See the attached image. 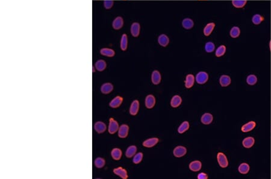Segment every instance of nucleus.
<instances>
[{
	"mask_svg": "<svg viewBox=\"0 0 271 179\" xmlns=\"http://www.w3.org/2000/svg\"><path fill=\"white\" fill-rule=\"evenodd\" d=\"M181 103H182L181 97L179 95H174L171 99V105L174 108H176L181 105Z\"/></svg>",
	"mask_w": 271,
	"mask_h": 179,
	"instance_id": "obj_23",
	"label": "nucleus"
},
{
	"mask_svg": "<svg viewBox=\"0 0 271 179\" xmlns=\"http://www.w3.org/2000/svg\"><path fill=\"white\" fill-rule=\"evenodd\" d=\"M120 48L122 51H126L128 48V36L126 34H123L120 41Z\"/></svg>",
	"mask_w": 271,
	"mask_h": 179,
	"instance_id": "obj_28",
	"label": "nucleus"
},
{
	"mask_svg": "<svg viewBox=\"0 0 271 179\" xmlns=\"http://www.w3.org/2000/svg\"><path fill=\"white\" fill-rule=\"evenodd\" d=\"M162 80V76L158 71L154 70L151 74V81L155 85L159 84Z\"/></svg>",
	"mask_w": 271,
	"mask_h": 179,
	"instance_id": "obj_15",
	"label": "nucleus"
},
{
	"mask_svg": "<svg viewBox=\"0 0 271 179\" xmlns=\"http://www.w3.org/2000/svg\"><path fill=\"white\" fill-rule=\"evenodd\" d=\"M217 160L219 166L222 168H227L229 166V161L226 156L222 152H219L217 154Z\"/></svg>",
	"mask_w": 271,
	"mask_h": 179,
	"instance_id": "obj_2",
	"label": "nucleus"
},
{
	"mask_svg": "<svg viewBox=\"0 0 271 179\" xmlns=\"http://www.w3.org/2000/svg\"><path fill=\"white\" fill-rule=\"evenodd\" d=\"M136 151H137L136 146L135 145L130 146L127 148V150L125 152V156L128 158H131L135 155Z\"/></svg>",
	"mask_w": 271,
	"mask_h": 179,
	"instance_id": "obj_30",
	"label": "nucleus"
},
{
	"mask_svg": "<svg viewBox=\"0 0 271 179\" xmlns=\"http://www.w3.org/2000/svg\"><path fill=\"white\" fill-rule=\"evenodd\" d=\"M197 178L198 179H208V176L205 172H201L198 174Z\"/></svg>",
	"mask_w": 271,
	"mask_h": 179,
	"instance_id": "obj_42",
	"label": "nucleus"
},
{
	"mask_svg": "<svg viewBox=\"0 0 271 179\" xmlns=\"http://www.w3.org/2000/svg\"><path fill=\"white\" fill-rule=\"evenodd\" d=\"M114 1L112 0H105L103 2V5L106 10H109L113 6Z\"/></svg>",
	"mask_w": 271,
	"mask_h": 179,
	"instance_id": "obj_41",
	"label": "nucleus"
},
{
	"mask_svg": "<svg viewBox=\"0 0 271 179\" xmlns=\"http://www.w3.org/2000/svg\"><path fill=\"white\" fill-rule=\"evenodd\" d=\"M182 26L184 29L186 30H190L192 29L193 27L194 26V22L190 18H184L182 21Z\"/></svg>",
	"mask_w": 271,
	"mask_h": 179,
	"instance_id": "obj_22",
	"label": "nucleus"
},
{
	"mask_svg": "<svg viewBox=\"0 0 271 179\" xmlns=\"http://www.w3.org/2000/svg\"><path fill=\"white\" fill-rule=\"evenodd\" d=\"M113 171L116 175L119 176L122 179H127L128 177L127 170L122 167H118L115 168Z\"/></svg>",
	"mask_w": 271,
	"mask_h": 179,
	"instance_id": "obj_11",
	"label": "nucleus"
},
{
	"mask_svg": "<svg viewBox=\"0 0 271 179\" xmlns=\"http://www.w3.org/2000/svg\"><path fill=\"white\" fill-rule=\"evenodd\" d=\"M119 128V126L118 123L113 118H110L109 119V124L108 127L109 133L111 135H113L117 132V131H118Z\"/></svg>",
	"mask_w": 271,
	"mask_h": 179,
	"instance_id": "obj_1",
	"label": "nucleus"
},
{
	"mask_svg": "<svg viewBox=\"0 0 271 179\" xmlns=\"http://www.w3.org/2000/svg\"><path fill=\"white\" fill-rule=\"evenodd\" d=\"M129 132V127L127 124H122L119 127L118 130V136L121 138L127 137Z\"/></svg>",
	"mask_w": 271,
	"mask_h": 179,
	"instance_id": "obj_7",
	"label": "nucleus"
},
{
	"mask_svg": "<svg viewBox=\"0 0 271 179\" xmlns=\"http://www.w3.org/2000/svg\"><path fill=\"white\" fill-rule=\"evenodd\" d=\"M189 123L188 121H184L183 123H181V124L179 126L178 128V132L180 134H183L184 132H186L188 129L189 128Z\"/></svg>",
	"mask_w": 271,
	"mask_h": 179,
	"instance_id": "obj_34",
	"label": "nucleus"
},
{
	"mask_svg": "<svg viewBox=\"0 0 271 179\" xmlns=\"http://www.w3.org/2000/svg\"><path fill=\"white\" fill-rule=\"evenodd\" d=\"M158 43L160 45L166 47L169 43V38L165 34H162L158 37Z\"/></svg>",
	"mask_w": 271,
	"mask_h": 179,
	"instance_id": "obj_13",
	"label": "nucleus"
},
{
	"mask_svg": "<svg viewBox=\"0 0 271 179\" xmlns=\"http://www.w3.org/2000/svg\"><path fill=\"white\" fill-rule=\"evenodd\" d=\"M201 167H202V163L199 160L192 161L189 164V169L193 172L199 171L201 169Z\"/></svg>",
	"mask_w": 271,
	"mask_h": 179,
	"instance_id": "obj_21",
	"label": "nucleus"
},
{
	"mask_svg": "<svg viewBox=\"0 0 271 179\" xmlns=\"http://www.w3.org/2000/svg\"><path fill=\"white\" fill-rule=\"evenodd\" d=\"M263 21L264 18L259 14H255L252 18V22L255 25H259Z\"/></svg>",
	"mask_w": 271,
	"mask_h": 179,
	"instance_id": "obj_37",
	"label": "nucleus"
},
{
	"mask_svg": "<svg viewBox=\"0 0 271 179\" xmlns=\"http://www.w3.org/2000/svg\"><path fill=\"white\" fill-rule=\"evenodd\" d=\"M156 98L154 95H148L145 98V106L148 109H152L156 105Z\"/></svg>",
	"mask_w": 271,
	"mask_h": 179,
	"instance_id": "obj_8",
	"label": "nucleus"
},
{
	"mask_svg": "<svg viewBox=\"0 0 271 179\" xmlns=\"http://www.w3.org/2000/svg\"><path fill=\"white\" fill-rule=\"evenodd\" d=\"M230 36L232 38H238L240 34V29L239 27L234 26L231 28L229 32Z\"/></svg>",
	"mask_w": 271,
	"mask_h": 179,
	"instance_id": "obj_32",
	"label": "nucleus"
},
{
	"mask_svg": "<svg viewBox=\"0 0 271 179\" xmlns=\"http://www.w3.org/2000/svg\"><path fill=\"white\" fill-rule=\"evenodd\" d=\"M187 153L186 148L183 146H177L175 148L173 151L174 156L176 158H181L184 156Z\"/></svg>",
	"mask_w": 271,
	"mask_h": 179,
	"instance_id": "obj_5",
	"label": "nucleus"
},
{
	"mask_svg": "<svg viewBox=\"0 0 271 179\" xmlns=\"http://www.w3.org/2000/svg\"><path fill=\"white\" fill-rule=\"evenodd\" d=\"M142 159H143V153L140 152L138 153L133 156V162L135 164H139L140 162H141Z\"/></svg>",
	"mask_w": 271,
	"mask_h": 179,
	"instance_id": "obj_40",
	"label": "nucleus"
},
{
	"mask_svg": "<svg viewBox=\"0 0 271 179\" xmlns=\"http://www.w3.org/2000/svg\"><path fill=\"white\" fill-rule=\"evenodd\" d=\"M250 169V165L248 163H241L239 165V167L238 168V170H239V172H240V174H247L249 172Z\"/></svg>",
	"mask_w": 271,
	"mask_h": 179,
	"instance_id": "obj_33",
	"label": "nucleus"
},
{
	"mask_svg": "<svg viewBox=\"0 0 271 179\" xmlns=\"http://www.w3.org/2000/svg\"><path fill=\"white\" fill-rule=\"evenodd\" d=\"M100 54L102 56L109 57H113L115 56V51L111 48H103L100 50Z\"/></svg>",
	"mask_w": 271,
	"mask_h": 179,
	"instance_id": "obj_26",
	"label": "nucleus"
},
{
	"mask_svg": "<svg viewBox=\"0 0 271 179\" xmlns=\"http://www.w3.org/2000/svg\"><path fill=\"white\" fill-rule=\"evenodd\" d=\"M255 143V139L253 137H247L243 140L242 145L246 148H250Z\"/></svg>",
	"mask_w": 271,
	"mask_h": 179,
	"instance_id": "obj_24",
	"label": "nucleus"
},
{
	"mask_svg": "<svg viewBox=\"0 0 271 179\" xmlns=\"http://www.w3.org/2000/svg\"><path fill=\"white\" fill-rule=\"evenodd\" d=\"M226 50H227V48L224 45H220L216 50L215 55L218 57H221L225 54V53L226 52Z\"/></svg>",
	"mask_w": 271,
	"mask_h": 179,
	"instance_id": "obj_36",
	"label": "nucleus"
},
{
	"mask_svg": "<svg viewBox=\"0 0 271 179\" xmlns=\"http://www.w3.org/2000/svg\"><path fill=\"white\" fill-rule=\"evenodd\" d=\"M215 24L214 22L208 23L204 28L203 30L204 34L206 36H209L215 29Z\"/></svg>",
	"mask_w": 271,
	"mask_h": 179,
	"instance_id": "obj_20",
	"label": "nucleus"
},
{
	"mask_svg": "<svg viewBox=\"0 0 271 179\" xmlns=\"http://www.w3.org/2000/svg\"><path fill=\"white\" fill-rule=\"evenodd\" d=\"M139 110V102L138 100H136L132 102L131 105H130V110H129L130 114L132 116H135L137 114Z\"/></svg>",
	"mask_w": 271,
	"mask_h": 179,
	"instance_id": "obj_9",
	"label": "nucleus"
},
{
	"mask_svg": "<svg viewBox=\"0 0 271 179\" xmlns=\"http://www.w3.org/2000/svg\"><path fill=\"white\" fill-rule=\"evenodd\" d=\"M94 129L98 133H103L107 129V126L104 123L98 121L94 125Z\"/></svg>",
	"mask_w": 271,
	"mask_h": 179,
	"instance_id": "obj_12",
	"label": "nucleus"
},
{
	"mask_svg": "<svg viewBox=\"0 0 271 179\" xmlns=\"http://www.w3.org/2000/svg\"><path fill=\"white\" fill-rule=\"evenodd\" d=\"M247 83L249 84V85L253 86V85H254V84L257 83V77L255 75L251 74V75H248L247 77Z\"/></svg>",
	"mask_w": 271,
	"mask_h": 179,
	"instance_id": "obj_38",
	"label": "nucleus"
},
{
	"mask_svg": "<svg viewBox=\"0 0 271 179\" xmlns=\"http://www.w3.org/2000/svg\"><path fill=\"white\" fill-rule=\"evenodd\" d=\"M124 26V20L121 16L116 17L112 22V27L115 30H119Z\"/></svg>",
	"mask_w": 271,
	"mask_h": 179,
	"instance_id": "obj_4",
	"label": "nucleus"
},
{
	"mask_svg": "<svg viewBox=\"0 0 271 179\" xmlns=\"http://www.w3.org/2000/svg\"><path fill=\"white\" fill-rule=\"evenodd\" d=\"M140 31V24L137 22H133L130 27V33L131 35L135 38H137L139 36Z\"/></svg>",
	"mask_w": 271,
	"mask_h": 179,
	"instance_id": "obj_6",
	"label": "nucleus"
},
{
	"mask_svg": "<svg viewBox=\"0 0 271 179\" xmlns=\"http://www.w3.org/2000/svg\"><path fill=\"white\" fill-rule=\"evenodd\" d=\"M195 83V77L192 74H188L186 77L185 87L188 89L191 88Z\"/></svg>",
	"mask_w": 271,
	"mask_h": 179,
	"instance_id": "obj_27",
	"label": "nucleus"
},
{
	"mask_svg": "<svg viewBox=\"0 0 271 179\" xmlns=\"http://www.w3.org/2000/svg\"><path fill=\"white\" fill-rule=\"evenodd\" d=\"M94 164L97 168H102L105 166V160L102 158H98L95 160Z\"/></svg>",
	"mask_w": 271,
	"mask_h": 179,
	"instance_id": "obj_35",
	"label": "nucleus"
},
{
	"mask_svg": "<svg viewBox=\"0 0 271 179\" xmlns=\"http://www.w3.org/2000/svg\"><path fill=\"white\" fill-rule=\"evenodd\" d=\"M122 152L121 150L118 148H113L111 151V156L115 160H120L122 157Z\"/></svg>",
	"mask_w": 271,
	"mask_h": 179,
	"instance_id": "obj_25",
	"label": "nucleus"
},
{
	"mask_svg": "<svg viewBox=\"0 0 271 179\" xmlns=\"http://www.w3.org/2000/svg\"><path fill=\"white\" fill-rule=\"evenodd\" d=\"M256 126V123L255 121H251L247 123H246L245 124H244L243 126L241 128V130L243 132L247 133V132H251V130H252Z\"/></svg>",
	"mask_w": 271,
	"mask_h": 179,
	"instance_id": "obj_17",
	"label": "nucleus"
},
{
	"mask_svg": "<svg viewBox=\"0 0 271 179\" xmlns=\"http://www.w3.org/2000/svg\"><path fill=\"white\" fill-rule=\"evenodd\" d=\"M159 139L157 137H152L149 138L144 141L142 145L144 147L146 148H151L155 146L158 142Z\"/></svg>",
	"mask_w": 271,
	"mask_h": 179,
	"instance_id": "obj_10",
	"label": "nucleus"
},
{
	"mask_svg": "<svg viewBox=\"0 0 271 179\" xmlns=\"http://www.w3.org/2000/svg\"><path fill=\"white\" fill-rule=\"evenodd\" d=\"M231 80L229 75H222L220 76L219 79V83L222 87H227L231 84Z\"/></svg>",
	"mask_w": 271,
	"mask_h": 179,
	"instance_id": "obj_19",
	"label": "nucleus"
},
{
	"mask_svg": "<svg viewBox=\"0 0 271 179\" xmlns=\"http://www.w3.org/2000/svg\"><path fill=\"white\" fill-rule=\"evenodd\" d=\"M113 90V86L110 83H104L101 87V92L104 94H109Z\"/></svg>",
	"mask_w": 271,
	"mask_h": 179,
	"instance_id": "obj_18",
	"label": "nucleus"
},
{
	"mask_svg": "<svg viewBox=\"0 0 271 179\" xmlns=\"http://www.w3.org/2000/svg\"><path fill=\"white\" fill-rule=\"evenodd\" d=\"M233 6L236 8H243L247 3V0H233L231 1Z\"/></svg>",
	"mask_w": 271,
	"mask_h": 179,
	"instance_id": "obj_31",
	"label": "nucleus"
},
{
	"mask_svg": "<svg viewBox=\"0 0 271 179\" xmlns=\"http://www.w3.org/2000/svg\"><path fill=\"white\" fill-rule=\"evenodd\" d=\"M213 120V116L210 113H206L201 116V121L203 124L209 125L212 123Z\"/></svg>",
	"mask_w": 271,
	"mask_h": 179,
	"instance_id": "obj_16",
	"label": "nucleus"
},
{
	"mask_svg": "<svg viewBox=\"0 0 271 179\" xmlns=\"http://www.w3.org/2000/svg\"><path fill=\"white\" fill-rule=\"evenodd\" d=\"M123 102V98L120 96H117L114 98L109 103V105L112 108H118Z\"/></svg>",
	"mask_w": 271,
	"mask_h": 179,
	"instance_id": "obj_14",
	"label": "nucleus"
},
{
	"mask_svg": "<svg viewBox=\"0 0 271 179\" xmlns=\"http://www.w3.org/2000/svg\"><path fill=\"white\" fill-rule=\"evenodd\" d=\"M204 48L207 53H212L215 49V45L212 42H207L205 45Z\"/></svg>",
	"mask_w": 271,
	"mask_h": 179,
	"instance_id": "obj_39",
	"label": "nucleus"
},
{
	"mask_svg": "<svg viewBox=\"0 0 271 179\" xmlns=\"http://www.w3.org/2000/svg\"><path fill=\"white\" fill-rule=\"evenodd\" d=\"M195 80L198 84H205L209 80V75L206 72L201 71L197 74Z\"/></svg>",
	"mask_w": 271,
	"mask_h": 179,
	"instance_id": "obj_3",
	"label": "nucleus"
},
{
	"mask_svg": "<svg viewBox=\"0 0 271 179\" xmlns=\"http://www.w3.org/2000/svg\"><path fill=\"white\" fill-rule=\"evenodd\" d=\"M107 63L104 60H98L95 64V68L98 71H103L106 68Z\"/></svg>",
	"mask_w": 271,
	"mask_h": 179,
	"instance_id": "obj_29",
	"label": "nucleus"
}]
</instances>
